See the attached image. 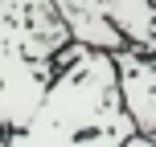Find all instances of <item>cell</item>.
I'll return each mask as SVG.
<instances>
[{"label":"cell","mask_w":156,"mask_h":147,"mask_svg":"<svg viewBox=\"0 0 156 147\" xmlns=\"http://www.w3.org/2000/svg\"><path fill=\"white\" fill-rule=\"evenodd\" d=\"M115 65H119L123 106L132 115L140 139H148V135H156V53L123 45V49H115Z\"/></svg>","instance_id":"3957f363"},{"label":"cell","mask_w":156,"mask_h":147,"mask_svg":"<svg viewBox=\"0 0 156 147\" xmlns=\"http://www.w3.org/2000/svg\"><path fill=\"white\" fill-rule=\"evenodd\" d=\"M70 29L54 0H0V131L4 139L37 115L58 53L70 45Z\"/></svg>","instance_id":"7a4b0ae2"},{"label":"cell","mask_w":156,"mask_h":147,"mask_svg":"<svg viewBox=\"0 0 156 147\" xmlns=\"http://www.w3.org/2000/svg\"><path fill=\"white\" fill-rule=\"evenodd\" d=\"M148 143H156V135H148Z\"/></svg>","instance_id":"5b68a950"},{"label":"cell","mask_w":156,"mask_h":147,"mask_svg":"<svg viewBox=\"0 0 156 147\" xmlns=\"http://www.w3.org/2000/svg\"><path fill=\"white\" fill-rule=\"evenodd\" d=\"M136 123L119 94V65L111 49L66 45L58 74L29 127L12 131V147H119L136 139Z\"/></svg>","instance_id":"6da1fadb"},{"label":"cell","mask_w":156,"mask_h":147,"mask_svg":"<svg viewBox=\"0 0 156 147\" xmlns=\"http://www.w3.org/2000/svg\"><path fill=\"white\" fill-rule=\"evenodd\" d=\"M54 4H58V16L66 21V29H70L74 41L94 45V49H111V53L127 45V37L119 33V25L99 8V0H54Z\"/></svg>","instance_id":"277c9868"}]
</instances>
